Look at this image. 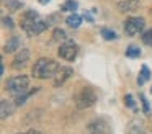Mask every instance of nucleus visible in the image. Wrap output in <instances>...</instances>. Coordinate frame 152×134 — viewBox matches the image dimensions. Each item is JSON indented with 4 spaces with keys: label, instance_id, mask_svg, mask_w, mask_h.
Listing matches in <instances>:
<instances>
[{
    "label": "nucleus",
    "instance_id": "obj_1",
    "mask_svg": "<svg viewBox=\"0 0 152 134\" xmlns=\"http://www.w3.org/2000/svg\"><path fill=\"white\" fill-rule=\"evenodd\" d=\"M61 65L57 64L54 59L49 57H39L34 65L31 67V75L34 78H39V80H48V78H54V75L57 74Z\"/></svg>",
    "mask_w": 152,
    "mask_h": 134
},
{
    "label": "nucleus",
    "instance_id": "obj_2",
    "mask_svg": "<svg viewBox=\"0 0 152 134\" xmlns=\"http://www.w3.org/2000/svg\"><path fill=\"white\" fill-rule=\"evenodd\" d=\"M74 103L77 110H87L96 103V92L90 85L82 87L75 95H74Z\"/></svg>",
    "mask_w": 152,
    "mask_h": 134
},
{
    "label": "nucleus",
    "instance_id": "obj_3",
    "mask_svg": "<svg viewBox=\"0 0 152 134\" xmlns=\"http://www.w3.org/2000/svg\"><path fill=\"white\" fill-rule=\"evenodd\" d=\"M5 90L10 95H13V97H18V95L25 93L26 90H30V78L23 74L10 77L5 82Z\"/></svg>",
    "mask_w": 152,
    "mask_h": 134
},
{
    "label": "nucleus",
    "instance_id": "obj_4",
    "mask_svg": "<svg viewBox=\"0 0 152 134\" xmlns=\"http://www.w3.org/2000/svg\"><path fill=\"white\" fill-rule=\"evenodd\" d=\"M77 54H79V46L74 39H66L59 44L57 48V56H59L62 61H67V62H72L75 61Z\"/></svg>",
    "mask_w": 152,
    "mask_h": 134
},
{
    "label": "nucleus",
    "instance_id": "obj_5",
    "mask_svg": "<svg viewBox=\"0 0 152 134\" xmlns=\"http://www.w3.org/2000/svg\"><path fill=\"white\" fill-rule=\"evenodd\" d=\"M145 31V20L142 16H129L124 23V34L132 38V36L142 34Z\"/></svg>",
    "mask_w": 152,
    "mask_h": 134
},
{
    "label": "nucleus",
    "instance_id": "obj_6",
    "mask_svg": "<svg viewBox=\"0 0 152 134\" xmlns=\"http://www.w3.org/2000/svg\"><path fill=\"white\" fill-rule=\"evenodd\" d=\"M39 18V13L36 12V10H31V8H28V10H25L23 12V15H21V20H20V26H21V29H23L25 33H30V29H31V26L34 25V21Z\"/></svg>",
    "mask_w": 152,
    "mask_h": 134
},
{
    "label": "nucleus",
    "instance_id": "obj_7",
    "mask_svg": "<svg viewBox=\"0 0 152 134\" xmlns=\"http://www.w3.org/2000/svg\"><path fill=\"white\" fill-rule=\"evenodd\" d=\"M72 75H74V69L72 67H69V65H61L59 70H57V74L54 75V78H53V85L56 88L62 87Z\"/></svg>",
    "mask_w": 152,
    "mask_h": 134
},
{
    "label": "nucleus",
    "instance_id": "obj_8",
    "mask_svg": "<svg viewBox=\"0 0 152 134\" xmlns=\"http://www.w3.org/2000/svg\"><path fill=\"white\" fill-rule=\"evenodd\" d=\"M87 131L90 134H108V123L103 118H95L87 124Z\"/></svg>",
    "mask_w": 152,
    "mask_h": 134
},
{
    "label": "nucleus",
    "instance_id": "obj_9",
    "mask_svg": "<svg viewBox=\"0 0 152 134\" xmlns=\"http://www.w3.org/2000/svg\"><path fill=\"white\" fill-rule=\"evenodd\" d=\"M28 61H30V49L21 48L20 51L15 54L13 61H12V67H13L15 70H21L23 67H26Z\"/></svg>",
    "mask_w": 152,
    "mask_h": 134
},
{
    "label": "nucleus",
    "instance_id": "obj_10",
    "mask_svg": "<svg viewBox=\"0 0 152 134\" xmlns=\"http://www.w3.org/2000/svg\"><path fill=\"white\" fill-rule=\"evenodd\" d=\"M141 0H121V2L116 3V8L121 13H132L134 10H137Z\"/></svg>",
    "mask_w": 152,
    "mask_h": 134
},
{
    "label": "nucleus",
    "instance_id": "obj_11",
    "mask_svg": "<svg viewBox=\"0 0 152 134\" xmlns=\"http://www.w3.org/2000/svg\"><path fill=\"white\" fill-rule=\"evenodd\" d=\"M15 106H17L15 101L12 103V101L2 98V100H0V113H2V114H0V118H2V119H7L8 116H12V114H13Z\"/></svg>",
    "mask_w": 152,
    "mask_h": 134
},
{
    "label": "nucleus",
    "instance_id": "obj_12",
    "mask_svg": "<svg viewBox=\"0 0 152 134\" xmlns=\"http://www.w3.org/2000/svg\"><path fill=\"white\" fill-rule=\"evenodd\" d=\"M20 49H21V41H20V38H18L17 34H13L12 38H8V41L5 42V46H4V52H8V54L18 52Z\"/></svg>",
    "mask_w": 152,
    "mask_h": 134
},
{
    "label": "nucleus",
    "instance_id": "obj_13",
    "mask_svg": "<svg viewBox=\"0 0 152 134\" xmlns=\"http://www.w3.org/2000/svg\"><path fill=\"white\" fill-rule=\"evenodd\" d=\"M48 28H49V23H48V20H43V18L39 16V18L34 21V25L31 26L28 36H38V34H41L43 31H46Z\"/></svg>",
    "mask_w": 152,
    "mask_h": 134
},
{
    "label": "nucleus",
    "instance_id": "obj_14",
    "mask_svg": "<svg viewBox=\"0 0 152 134\" xmlns=\"http://www.w3.org/2000/svg\"><path fill=\"white\" fill-rule=\"evenodd\" d=\"M126 131H128V134H147L142 121H139V119H131L129 121Z\"/></svg>",
    "mask_w": 152,
    "mask_h": 134
},
{
    "label": "nucleus",
    "instance_id": "obj_15",
    "mask_svg": "<svg viewBox=\"0 0 152 134\" xmlns=\"http://www.w3.org/2000/svg\"><path fill=\"white\" fill-rule=\"evenodd\" d=\"M38 92H39V88L34 87V88H30V90H26L25 93H21V95H18V97H15V105H17V106H23V105L26 103V101L30 100L33 95H36Z\"/></svg>",
    "mask_w": 152,
    "mask_h": 134
},
{
    "label": "nucleus",
    "instance_id": "obj_16",
    "mask_svg": "<svg viewBox=\"0 0 152 134\" xmlns=\"http://www.w3.org/2000/svg\"><path fill=\"white\" fill-rule=\"evenodd\" d=\"M66 23H67V26H69V28L77 29L80 25H82V16H80L79 13H70V15L66 18Z\"/></svg>",
    "mask_w": 152,
    "mask_h": 134
},
{
    "label": "nucleus",
    "instance_id": "obj_17",
    "mask_svg": "<svg viewBox=\"0 0 152 134\" xmlns=\"http://www.w3.org/2000/svg\"><path fill=\"white\" fill-rule=\"evenodd\" d=\"M124 54H126V57H129V59H137V57H141L142 51H141V48H139V46L131 44V46H128V48H126Z\"/></svg>",
    "mask_w": 152,
    "mask_h": 134
},
{
    "label": "nucleus",
    "instance_id": "obj_18",
    "mask_svg": "<svg viewBox=\"0 0 152 134\" xmlns=\"http://www.w3.org/2000/svg\"><path fill=\"white\" fill-rule=\"evenodd\" d=\"M149 78H151V70H149L147 65H142L141 72H139V75H137V85H139V87H141V85H144Z\"/></svg>",
    "mask_w": 152,
    "mask_h": 134
},
{
    "label": "nucleus",
    "instance_id": "obj_19",
    "mask_svg": "<svg viewBox=\"0 0 152 134\" xmlns=\"http://www.w3.org/2000/svg\"><path fill=\"white\" fill-rule=\"evenodd\" d=\"M4 5L7 7L10 12H18L25 7V3L21 0H4Z\"/></svg>",
    "mask_w": 152,
    "mask_h": 134
},
{
    "label": "nucleus",
    "instance_id": "obj_20",
    "mask_svg": "<svg viewBox=\"0 0 152 134\" xmlns=\"http://www.w3.org/2000/svg\"><path fill=\"white\" fill-rule=\"evenodd\" d=\"M100 34H102V38L105 41H115V39H118L116 31H113L111 28H102L100 29Z\"/></svg>",
    "mask_w": 152,
    "mask_h": 134
},
{
    "label": "nucleus",
    "instance_id": "obj_21",
    "mask_svg": "<svg viewBox=\"0 0 152 134\" xmlns=\"http://www.w3.org/2000/svg\"><path fill=\"white\" fill-rule=\"evenodd\" d=\"M79 8V3L75 0H66V2L61 5V12H70V13H75V10Z\"/></svg>",
    "mask_w": 152,
    "mask_h": 134
},
{
    "label": "nucleus",
    "instance_id": "obj_22",
    "mask_svg": "<svg viewBox=\"0 0 152 134\" xmlns=\"http://www.w3.org/2000/svg\"><path fill=\"white\" fill-rule=\"evenodd\" d=\"M66 39H69V36H67V33L64 31L62 28H54L53 41H66Z\"/></svg>",
    "mask_w": 152,
    "mask_h": 134
},
{
    "label": "nucleus",
    "instance_id": "obj_23",
    "mask_svg": "<svg viewBox=\"0 0 152 134\" xmlns=\"http://www.w3.org/2000/svg\"><path fill=\"white\" fill-rule=\"evenodd\" d=\"M141 41L144 42L145 46L152 48V28L151 29H145V31L142 33V34H141Z\"/></svg>",
    "mask_w": 152,
    "mask_h": 134
},
{
    "label": "nucleus",
    "instance_id": "obj_24",
    "mask_svg": "<svg viewBox=\"0 0 152 134\" xmlns=\"http://www.w3.org/2000/svg\"><path fill=\"white\" fill-rule=\"evenodd\" d=\"M139 100H141V105H142V113L149 114L151 113V106H149V101H147V98H145V95L139 93Z\"/></svg>",
    "mask_w": 152,
    "mask_h": 134
},
{
    "label": "nucleus",
    "instance_id": "obj_25",
    "mask_svg": "<svg viewBox=\"0 0 152 134\" xmlns=\"http://www.w3.org/2000/svg\"><path fill=\"white\" fill-rule=\"evenodd\" d=\"M124 105H126L128 108L136 110V101H134V97H132L131 93H126V95H124Z\"/></svg>",
    "mask_w": 152,
    "mask_h": 134
},
{
    "label": "nucleus",
    "instance_id": "obj_26",
    "mask_svg": "<svg viewBox=\"0 0 152 134\" xmlns=\"http://www.w3.org/2000/svg\"><path fill=\"white\" fill-rule=\"evenodd\" d=\"M2 23H4V26L5 28H8V29H13L15 28V23H13V20H12V16H2Z\"/></svg>",
    "mask_w": 152,
    "mask_h": 134
},
{
    "label": "nucleus",
    "instance_id": "obj_27",
    "mask_svg": "<svg viewBox=\"0 0 152 134\" xmlns=\"http://www.w3.org/2000/svg\"><path fill=\"white\" fill-rule=\"evenodd\" d=\"M83 18H85L88 23H95V18L92 16V13H90V12H85V13H83Z\"/></svg>",
    "mask_w": 152,
    "mask_h": 134
},
{
    "label": "nucleus",
    "instance_id": "obj_28",
    "mask_svg": "<svg viewBox=\"0 0 152 134\" xmlns=\"http://www.w3.org/2000/svg\"><path fill=\"white\" fill-rule=\"evenodd\" d=\"M17 134H43L39 129H28V131H23V133H17Z\"/></svg>",
    "mask_w": 152,
    "mask_h": 134
},
{
    "label": "nucleus",
    "instance_id": "obj_29",
    "mask_svg": "<svg viewBox=\"0 0 152 134\" xmlns=\"http://www.w3.org/2000/svg\"><path fill=\"white\" fill-rule=\"evenodd\" d=\"M38 2H39V3H41V5H48V3H49V2H51V0H38Z\"/></svg>",
    "mask_w": 152,
    "mask_h": 134
},
{
    "label": "nucleus",
    "instance_id": "obj_30",
    "mask_svg": "<svg viewBox=\"0 0 152 134\" xmlns=\"http://www.w3.org/2000/svg\"><path fill=\"white\" fill-rule=\"evenodd\" d=\"M151 92H152V87H151Z\"/></svg>",
    "mask_w": 152,
    "mask_h": 134
}]
</instances>
